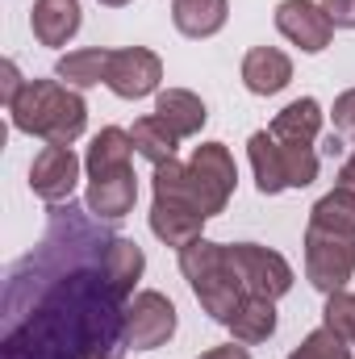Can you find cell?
I'll list each match as a JSON object with an SVG mask.
<instances>
[{
    "label": "cell",
    "instance_id": "1",
    "mask_svg": "<svg viewBox=\"0 0 355 359\" xmlns=\"http://www.w3.org/2000/svg\"><path fill=\"white\" fill-rule=\"evenodd\" d=\"M29 264L42 292L8 326L0 359H113L126 347V297L105 280L100 255L92 268H46L42 255Z\"/></svg>",
    "mask_w": 355,
    "mask_h": 359
},
{
    "label": "cell",
    "instance_id": "2",
    "mask_svg": "<svg viewBox=\"0 0 355 359\" xmlns=\"http://www.w3.org/2000/svg\"><path fill=\"white\" fill-rule=\"evenodd\" d=\"M13 130L42 138L46 147H72L88 130V104L63 80H25L17 100L8 104Z\"/></svg>",
    "mask_w": 355,
    "mask_h": 359
},
{
    "label": "cell",
    "instance_id": "3",
    "mask_svg": "<svg viewBox=\"0 0 355 359\" xmlns=\"http://www.w3.org/2000/svg\"><path fill=\"white\" fill-rule=\"evenodd\" d=\"M180 271L192 288V297L201 301V309L213 318V322H230L234 309L247 301V288L239 280V271L230 264V251L226 243H213V238H196L192 247L180 251Z\"/></svg>",
    "mask_w": 355,
    "mask_h": 359
},
{
    "label": "cell",
    "instance_id": "4",
    "mask_svg": "<svg viewBox=\"0 0 355 359\" xmlns=\"http://www.w3.org/2000/svg\"><path fill=\"white\" fill-rule=\"evenodd\" d=\"M247 155H251L255 188L264 196H276L284 188H309L318 180V151L314 147L280 142L272 130H255L247 138Z\"/></svg>",
    "mask_w": 355,
    "mask_h": 359
},
{
    "label": "cell",
    "instance_id": "5",
    "mask_svg": "<svg viewBox=\"0 0 355 359\" xmlns=\"http://www.w3.org/2000/svg\"><path fill=\"white\" fill-rule=\"evenodd\" d=\"M355 276V234H335L322 226H305V280L318 292H339Z\"/></svg>",
    "mask_w": 355,
    "mask_h": 359
},
{
    "label": "cell",
    "instance_id": "6",
    "mask_svg": "<svg viewBox=\"0 0 355 359\" xmlns=\"http://www.w3.org/2000/svg\"><path fill=\"white\" fill-rule=\"evenodd\" d=\"M230 251V264L239 271L247 297H267V301H280L288 288H293V268L280 251L272 247H260V243H226Z\"/></svg>",
    "mask_w": 355,
    "mask_h": 359
},
{
    "label": "cell",
    "instance_id": "7",
    "mask_svg": "<svg viewBox=\"0 0 355 359\" xmlns=\"http://www.w3.org/2000/svg\"><path fill=\"white\" fill-rule=\"evenodd\" d=\"M176 305L159 288H142L126 305V347L134 351H155L176 334Z\"/></svg>",
    "mask_w": 355,
    "mask_h": 359
},
{
    "label": "cell",
    "instance_id": "8",
    "mask_svg": "<svg viewBox=\"0 0 355 359\" xmlns=\"http://www.w3.org/2000/svg\"><path fill=\"white\" fill-rule=\"evenodd\" d=\"M151 180H155V196H163V201H180V205H192V209L205 213V217H217V213L230 205V196H222V192L201 176L192 163H180V159L159 163Z\"/></svg>",
    "mask_w": 355,
    "mask_h": 359
},
{
    "label": "cell",
    "instance_id": "9",
    "mask_svg": "<svg viewBox=\"0 0 355 359\" xmlns=\"http://www.w3.org/2000/svg\"><path fill=\"white\" fill-rule=\"evenodd\" d=\"M109 92L121 100H142V96H159L163 92V59L147 46H126L113 50L109 63Z\"/></svg>",
    "mask_w": 355,
    "mask_h": 359
},
{
    "label": "cell",
    "instance_id": "10",
    "mask_svg": "<svg viewBox=\"0 0 355 359\" xmlns=\"http://www.w3.org/2000/svg\"><path fill=\"white\" fill-rule=\"evenodd\" d=\"M276 29L305 55H322L335 38V21L318 0H280L276 4Z\"/></svg>",
    "mask_w": 355,
    "mask_h": 359
},
{
    "label": "cell",
    "instance_id": "11",
    "mask_svg": "<svg viewBox=\"0 0 355 359\" xmlns=\"http://www.w3.org/2000/svg\"><path fill=\"white\" fill-rule=\"evenodd\" d=\"M80 172H84V163H80V155L72 147H42L34 155V163H29V188H34L38 201L63 205V201H72V192L80 184Z\"/></svg>",
    "mask_w": 355,
    "mask_h": 359
},
{
    "label": "cell",
    "instance_id": "12",
    "mask_svg": "<svg viewBox=\"0 0 355 359\" xmlns=\"http://www.w3.org/2000/svg\"><path fill=\"white\" fill-rule=\"evenodd\" d=\"M205 222H209L205 213H196L192 205H180V201L155 196V205H151V234L172 251H184L196 238H205Z\"/></svg>",
    "mask_w": 355,
    "mask_h": 359
},
{
    "label": "cell",
    "instance_id": "13",
    "mask_svg": "<svg viewBox=\"0 0 355 359\" xmlns=\"http://www.w3.org/2000/svg\"><path fill=\"white\" fill-rule=\"evenodd\" d=\"M239 76H243V88L251 96H276L293 84V59L276 46H251L243 55Z\"/></svg>",
    "mask_w": 355,
    "mask_h": 359
},
{
    "label": "cell",
    "instance_id": "14",
    "mask_svg": "<svg viewBox=\"0 0 355 359\" xmlns=\"http://www.w3.org/2000/svg\"><path fill=\"white\" fill-rule=\"evenodd\" d=\"M138 201V176L134 168L130 172H117V176H100L88 180V196H84V209H88L96 222H121Z\"/></svg>",
    "mask_w": 355,
    "mask_h": 359
},
{
    "label": "cell",
    "instance_id": "15",
    "mask_svg": "<svg viewBox=\"0 0 355 359\" xmlns=\"http://www.w3.org/2000/svg\"><path fill=\"white\" fill-rule=\"evenodd\" d=\"M134 155H138V151H134L130 130H121V126H105L100 134H92L88 155H84V172H88V180L130 172V168H134Z\"/></svg>",
    "mask_w": 355,
    "mask_h": 359
},
{
    "label": "cell",
    "instance_id": "16",
    "mask_svg": "<svg viewBox=\"0 0 355 359\" xmlns=\"http://www.w3.org/2000/svg\"><path fill=\"white\" fill-rule=\"evenodd\" d=\"M80 21H84L80 0H34L29 13V29L42 46H67L80 34Z\"/></svg>",
    "mask_w": 355,
    "mask_h": 359
},
{
    "label": "cell",
    "instance_id": "17",
    "mask_svg": "<svg viewBox=\"0 0 355 359\" xmlns=\"http://www.w3.org/2000/svg\"><path fill=\"white\" fill-rule=\"evenodd\" d=\"M155 117L176 134V138H196L209 121V109L196 92L188 88H163L155 96Z\"/></svg>",
    "mask_w": 355,
    "mask_h": 359
},
{
    "label": "cell",
    "instance_id": "18",
    "mask_svg": "<svg viewBox=\"0 0 355 359\" xmlns=\"http://www.w3.org/2000/svg\"><path fill=\"white\" fill-rule=\"evenodd\" d=\"M322 121H326L322 104H318L314 96H297V100H288V104L272 117V126H267V130H272L280 142L314 147V142H318V134H322Z\"/></svg>",
    "mask_w": 355,
    "mask_h": 359
},
{
    "label": "cell",
    "instance_id": "19",
    "mask_svg": "<svg viewBox=\"0 0 355 359\" xmlns=\"http://www.w3.org/2000/svg\"><path fill=\"white\" fill-rule=\"evenodd\" d=\"M100 268H105V280L117 288V297H134V288H138V280H142V271H147V255H142V247L134 243V238H109V247L100 251Z\"/></svg>",
    "mask_w": 355,
    "mask_h": 359
},
{
    "label": "cell",
    "instance_id": "20",
    "mask_svg": "<svg viewBox=\"0 0 355 359\" xmlns=\"http://www.w3.org/2000/svg\"><path fill=\"white\" fill-rule=\"evenodd\" d=\"M230 21V0H172V25L184 38H213Z\"/></svg>",
    "mask_w": 355,
    "mask_h": 359
},
{
    "label": "cell",
    "instance_id": "21",
    "mask_svg": "<svg viewBox=\"0 0 355 359\" xmlns=\"http://www.w3.org/2000/svg\"><path fill=\"white\" fill-rule=\"evenodd\" d=\"M109 63H113V50L105 46H84V50H67L59 63H55V80H63L67 88H96L109 80Z\"/></svg>",
    "mask_w": 355,
    "mask_h": 359
},
{
    "label": "cell",
    "instance_id": "22",
    "mask_svg": "<svg viewBox=\"0 0 355 359\" xmlns=\"http://www.w3.org/2000/svg\"><path fill=\"white\" fill-rule=\"evenodd\" d=\"M276 301H267V297H247L239 309H234V318L226 322V330L234 334V343H247V347H255V343H267L272 334H276Z\"/></svg>",
    "mask_w": 355,
    "mask_h": 359
},
{
    "label": "cell",
    "instance_id": "23",
    "mask_svg": "<svg viewBox=\"0 0 355 359\" xmlns=\"http://www.w3.org/2000/svg\"><path fill=\"white\" fill-rule=\"evenodd\" d=\"M192 168L209 180L222 196H234L239 168H234V155L226 151V142H201V147H192Z\"/></svg>",
    "mask_w": 355,
    "mask_h": 359
},
{
    "label": "cell",
    "instance_id": "24",
    "mask_svg": "<svg viewBox=\"0 0 355 359\" xmlns=\"http://www.w3.org/2000/svg\"><path fill=\"white\" fill-rule=\"evenodd\" d=\"M309 226H322V230H335V234H355V192L335 184L326 196L314 201Z\"/></svg>",
    "mask_w": 355,
    "mask_h": 359
},
{
    "label": "cell",
    "instance_id": "25",
    "mask_svg": "<svg viewBox=\"0 0 355 359\" xmlns=\"http://www.w3.org/2000/svg\"><path fill=\"white\" fill-rule=\"evenodd\" d=\"M130 138H134V151L147 159V163H168V159H176V134L155 117V113H147V117H138L134 121V130H130Z\"/></svg>",
    "mask_w": 355,
    "mask_h": 359
},
{
    "label": "cell",
    "instance_id": "26",
    "mask_svg": "<svg viewBox=\"0 0 355 359\" xmlns=\"http://www.w3.org/2000/svg\"><path fill=\"white\" fill-rule=\"evenodd\" d=\"M322 326H330L347 347H355V292L339 288V292L326 297V305H322Z\"/></svg>",
    "mask_w": 355,
    "mask_h": 359
},
{
    "label": "cell",
    "instance_id": "27",
    "mask_svg": "<svg viewBox=\"0 0 355 359\" xmlns=\"http://www.w3.org/2000/svg\"><path fill=\"white\" fill-rule=\"evenodd\" d=\"M351 351L355 347H347L330 326H318V330H309V334L301 339V347L288 359H351Z\"/></svg>",
    "mask_w": 355,
    "mask_h": 359
},
{
    "label": "cell",
    "instance_id": "28",
    "mask_svg": "<svg viewBox=\"0 0 355 359\" xmlns=\"http://www.w3.org/2000/svg\"><path fill=\"white\" fill-rule=\"evenodd\" d=\"M330 117H335V130H339L343 138H355V88H347V92L335 96Z\"/></svg>",
    "mask_w": 355,
    "mask_h": 359
},
{
    "label": "cell",
    "instance_id": "29",
    "mask_svg": "<svg viewBox=\"0 0 355 359\" xmlns=\"http://www.w3.org/2000/svg\"><path fill=\"white\" fill-rule=\"evenodd\" d=\"M318 4L335 21V29H355V0H318Z\"/></svg>",
    "mask_w": 355,
    "mask_h": 359
},
{
    "label": "cell",
    "instance_id": "30",
    "mask_svg": "<svg viewBox=\"0 0 355 359\" xmlns=\"http://www.w3.org/2000/svg\"><path fill=\"white\" fill-rule=\"evenodd\" d=\"M21 88H25V80H21V72H17V63L4 59V104H13Z\"/></svg>",
    "mask_w": 355,
    "mask_h": 359
},
{
    "label": "cell",
    "instance_id": "31",
    "mask_svg": "<svg viewBox=\"0 0 355 359\" xmlns=\"http://www.w3.org/2000/svg\"><path fill=\"white\" fill-rule=\"evenodd\" d=\"M201 359H251L247 343H226V347H209Z\"/></svg>",
    "mask_w": 355,
    "mask_h": 359
},
{
    "label": "cell",
    "instance_id": "32",
    "mask_svg": "<svg viewBox=\"0 0 355 359\" xmlns=\"http://www.w3.org/2000/svg\"><path fill=\"white\" fill-rule=\"evenodd\" d=\"M339 188H351L355 192V151L347 155V163L339 168Z\"/></svg>",
    "mask_w": 355,
    "mask_h": 359
},
{
    "label": "cell",
    "instance_id": "33",
    "mask_svg": "<svg viewBox=\"0 0 355 359\" xmlns=\"http://www.w3.org/2000/svg\"><path fill=\"white\" fill-rule=\"evenodd\" d=\"M96 4H105V8H126V4H134V0H96Z\"/></svg>",
    "mask_w": 355,
    "mask_h": 359
}]
</instances>
